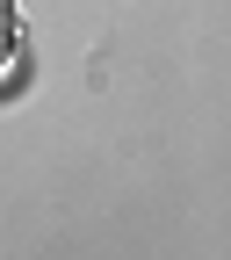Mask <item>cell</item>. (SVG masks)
Segmentation results:
<instances>
[{"label":"cell","mask_w":231,"mask_h":260,"mask_svg":"<svg viewBox=\"0 0 231 260\" xmlns=\"http://www.w3.org/2000/svg\"><path fill=\"white\" fill-rule=\"evenodd\" d=\"M8 29H15V22H8V0H0V44H8Z\"/></svg>","instance_id":"6da1fadb"}]
</instances>
